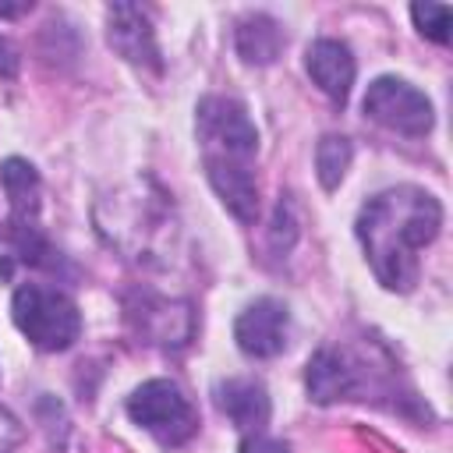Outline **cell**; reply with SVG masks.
<instances>
[{"label": "cell", "mask_w": 453, "mask_h": 453, "mask_svg": "<svg viewBox=\"0 0 453 453\" xmlns=\"http://www.w3.org/2000/svg\"><path fill=\"white\" fill-rule=\"evenodd\" d=\"M287 46V35L276 18L248 14L237 21V53L244 64H273Z\"/></svg>", "instance_id": "cell-11"}, {"label": "cell", "mask_w": 453, "mask_h": 453, "mask_svg": "<svg viewBox=\"0 0 453 453\" xmlns=\"http://www.w3.org/2000/svg\"><path fill=\"white\" fill-rule=\"evenodd\" d=\"M350 156H354V149H350V142L343 134H326L319 142V149H315V170H319L322 188L333 191L343 180V173L350 166Z\"/></svg>", "instance_id": "cell-13"}, {"label": "cell", "mask_w": 453, "mask_h": 453, "mask_svg": "<svg viewBox=\"0 0 453 453\" xmlns=\"http://www.w3.org/2000/svg\"><path fill=\"white\" fill-rule=\"evenodd\" d=\"M365 113L389 127V131H400V134H411V138H421L432 131V103L421 88H414L411 81L403 78H375L365 92Z\"/></svg>", "instance_id": "cell-5"}, {"label": "cell", "mask_w": 453, "mask_h": 453, "mask_svg": "<svg viewBox=\"0 0 453 453\" xmlns=\"http://www.w3.org/2000/svg\"><path fill=\"white\" fill-rule=\"evenodd\" d=\"M411 18L421 35H428L435 42H449V7L446 4H414Z\"/></svg>", "instance_id": "cell-14"}, {"label": "cell", "mask_w": 453, "mask_h": 453, "mask_svg": "<svg viewBox=\"0 0 453 453\" xmlns=\"http://www.w3.org/2000/svg\"><path fill=\"white\" fill-rule=\"evenodd\" d=\"M216 407L244 432H258L269 421V393L255 379H226L216 382Z\"/></svg>", "instance_id": "cell-9"}, {"label": "cell", "mask_w": 453, "mask_h": 453, "mask_svg": "<svg viewBox=\"0 0 453 453\" xmlns=\"http://www.w3.org/2000/svg\"><path fill=\"white\" fill-rule=\"evenodd\" d=\"M198 142H202V163L251 166L258 152V131L244 103L230 96H205L198 103Z\"/></svg>", "instance_id": "cell-3"}, {"label": "cell", "mask_w": 453, "mask_h": 453, "mask_svg": "<svg viewBox=\"0 0 453 453\" xmlns=\"http://www.w3.org/2000/svg\"><path fill=\"white\" fill-rule=\"evenodd\" d=\"M32 4H18V7H7V4H0V18H18V14H25Z\"/></svg>", "instance_id": "cell-17"}, {"label": "cell", "mask_w": 453, "mask_h": 453, "mask_svg": "<svg viewBox=\"0 0 453 453\" xmlns=\"http://www.w3.org/2000/svg\"><path fill=\"white\" fill-rule=\"evenodd\" d=\"M290 315L276 297H258L234 322V340L248 357H276L287 347Z\"/></svg>", "instance_id": "cell-6"}, {"label": "cell", "mask_w": 453, "mask_h": 453, "mask_svg": "<svg viewBox=\"0 0 453 453\" xmlns=\"http://www.w3.org/2000/svg\"><path fill=\"white\" fill-rule=\"evenodd\" d=\"M241 453H290V449H287V442H280V439H269V435L251 432V435H244Z\"/></svg>", "instance_id": "cell-15"}, {"label": "cell", "mask_w": 453, "mask_h": 453, "mask_svg": "<svg viewBox=\"0 0 453 453\" xmlns=\"http://www.w3.org/2000/svg\"><path fill=\"white\" fill-rule=\"evenodd\" d=\"M442 226V205L435 195L414 184L375 195L357 216L361 248L389 290H411L418 283V251L435 241Z\"/></svg>", "instance_id": "cell-1"}, {"label": "cell", "mask_w": 453, "mask_h": 453, "mask_svg": "<svg viewBox=\"0 0 453 453\" xmlns=\"http://www.w3.org/2000/svg\"><path fill=\"white\" fill-rule=\"evenodd\" d=\"M106 39L110 46L134 67H152L159 71L163 60H159V46H156V32L145 18L142 7L134 4H113L106 11Z\"/></svg>", "instance_id": "cell-7"}, {"label": "cell", "mask_w": 453, "mask_h": 453, "mask_svg": "<svg viewBox=\"0 0 453 453\" xmlns=\"http://www.w3.org/2000/svg\"><path fill=\"white\" fill-rule=\"evenodd\" d=\"M18 74V50L0 35V78H14Z\"/></svg>", "instance_id": "cell-16"}, {"label": "cell", "mask_w": 453, "mask_h": 453, "mask_svg": "<svg viewBox=\"0 0 453 453\" xmlns=\"http://www.w3.org/2000/svg\"><path fill=\"white\" fill-rule=\"evenodd\" d=\"M304 382H308V393H311L315 403H336V400H343V396L354 393L357 375L347 365V357H340L336 350H319L308 361Z\"/></svg>", "instance_id": "cell-10"}, {"label": "cell", "mask_w": 453, "mask_h": 453, "mask_svg": "<svg viewBox=\"0 0 453 453\" xmlns=\"http://www.w3.org/2000/svg\"><path fill=\"white\" fill-rule=\"evenodd\" d=\"M127 414L134 425H142L163 446H180L198 432V414H195L191 400L170 379L142 382L127 400Z\"/></svg>", "instance_id": "cell-4"}, {"label": "cell", "mask_w": 453, "mask_h": 453, "mask_svg": "<svg viewBox=\"0 0 453 453\" xmlns=\"http://www.w3.org/2000/svg\"><path fill=\"white\" fill-rule=\"evenodd\" d=\"M308 74L311 81L333 99V103H347L350 96V85H354V74H357V64H354V53L347 50V42H336V39H319L308 46Z\"/></svg>", "instance_id": "cell-8"}, {"label": "cell", "mask_w": 453, "mask_h": 453, "mask_svg": "<svg viewBox=\"0 0 453 453\" xmlns=\"http://www.w3.org/2000/svg\"><path fill=\"white\" fill-rule=\"evenodd\" d=\"M0 180H4V191L11 198L14 223L18 226H35V216H39V177H35L32 163L7 159L0 166Z\"/></svg>", "instance_id": "cell-12"}, {"label": "cell", "mask_w": 453, "mask_h": 453, "mask_svg": "<svg viewBox=\"0 0 453 453\" xmlns=\"http://www.w3.org/2000/svg\"><path fill=\"white\" fill-rule=\"evenodd\" d=\"M11 311H14V326L39 350H67L81 333L78 304L53 287H39V283L18 287Z\"/></svg>", "instance_id": "cell-2"}]
</instances>
